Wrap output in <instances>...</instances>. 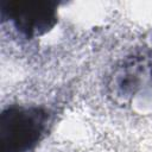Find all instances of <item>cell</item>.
<instances>
[{
  "instance_id": "2",
  "label": "cell",
  "mask_w": 152,
  "mask_h": 152,
  "mask_svg": "<svg viewBox=\"0 0 152 152\" xmlns=\"http://www.w3.org/2000/svg\"><path fill=\"white\" fill-rule=\"evenodd\" d=\"M109 96L120 104L152 90V51H141L129 55L116 63L108 81Z\"/></svg>"
},
{
  "instance_id": "1",
  "label": "cell",
  "mask_w": 152,
  "mask_h": 152,
  "mask_svg": "<svg viewBox=\"0 0 152 152\" xmlns=\"http://www.w3.org/2000/svg\"><path fill=\"white\" fill-rule=\"evenodd\" d=\"M49 114L42 107L10 106L0 115L2 152H30L43 139Z\"/></svg>"
},
{
  "instance_id": "3",
  "label": "cell",
  "mask_w": 152,
  "mask_h": 152,
  "mask_svg": "<svg viewBox=\"0 0 152 152\" xmlns=\"http://www.w3.org/2000/svg\"><path fill=\"white\" fill-rule=\"evenodd\" d=\"M1 18L10 21L26 39L49 32L57 23V4L46 0H11L2 2Z\"/></svg>"
}]
</instances>
